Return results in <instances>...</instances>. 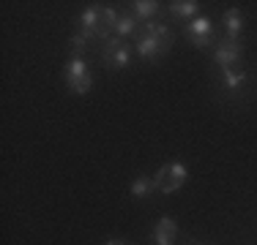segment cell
I'll use <instances>...</instances> for the list:
<instances>
[{
	"label": "cell",
	"mask_w": 257,
	"mask_h": 245,
	"mask_svg": "<svg viewBox=\"0 0 257 245\" xmlns=\"http://www.w3.org/2000/svg\"><path fill=\"white\" fill-rule=\"evenodd\" d=\"M137 30H140V24H137V20L132 16V11H128V14H120V16H118V24H115V36H118V38H128V36H137Z\"/></svg>",
	"instance_id": "14"
},
{
	"label": "cell",
	"mask_w": 257,
	"mask_h": 245,
	"mask_svg": "<svg viewBox=\"0 0 257 245\" xmlns=\"http://www.w3.org/2000/svg\"><path fill=\"white\" fill-rule=\"evenodd\" d=\"M118 11L112 6H99V3H90L88 8L79 14V30L77 36L71 38V52L79 58V52H85V46L90 41H109L115 38V24H118Z\"/></svg>",
	"instance_id": "1"
},
{
	"label": "cell",
	"mask_w": 257,
	"mask_h": 245,
	"mask_svg": "<svg viewBox=\"0 0 257 245\" xmlns=\"http://www.w3.org/2000/svg\"><path fill=\"white\" fill-rule=\"evenodd\" d=\"M107 245H128L126 240H118V237H112V240H107Z\"/></svg>",
	"instance_id": "15"
},
{
	"label": "cell",
	"mask_w": 257,
	"mask_h": 245,
	"mask_svg": "<svg viewBox=\"0 0 257 245\" xmlns=\"http://www.w3.org/2000/svg\"><path fill=\"white\" fill-rule=\"evenodd\" d=\"M243 84H246V71H243V68L222 71V88L227 90V93H241Z\"/></svg>",
	"instance_id": "11"
},
{
	"label": "cell",
	"mask_w": 257,
	"mask_h": 245,
	"mask_svg": "<svg viewBox=\"0 0 257 245\" xmlns=\"http://www.w3.org/2000/svg\"><path fill=\"white\" fill-rule=\"evenodd\" d=\"M189 245H200V242H189Z\"/></svg>",
	"instance_id": "16"
},
{
	"label": "cell",
	"mask_w": 257,
	"mask_h": 245,
	"mask_svg": "<svg viewBox=\"0 0 257 245\" xmlns=\"http://www.w3.org/2000/svg\"><path fill=\"white\" fill-rule=\"evenodd\" d=\"M213 60L222 71L227 68H241V60H243V44L241 38H222L213 49Z\"/></svg>",
	"instance_id": "6"
},
{
	"label": "cell",
	"mask_w": 257,
	"mask_h": 245,
	"mask_svg": "<svg viewBox=\"0 0 257 245\" xmlns=\"http://www.w3.org/2000/svg\"><path fill=\"white\" fill-rule=\"evenodd\" d=\"M222 22H224V30H227V38H241V33H243V11L241 8H227Z\"/></svg>",
	"instance_id": "10"
},
{
	"label": "cell",
	"mask_w": 257,
	"mask_h": 245,
	"mask_svg": "<svg viewBox=\"0 0 257 245\" xmlns=\"http://www.w3.org/2000/svg\"><path fill=\"white\" fill-rule=\"evenodd\" d=\"M137 54L143 60H162L164 54L170 52V46H173V41H175V33L167 28V24H162V22H145V24H140V30H137Z\"/></svg>",
	"instance_id": "2"
},
{
	"label": "cell",
	"mask_w": 257,
	"mask_h": 245,
	"mask_svg": "<svg viewBox=\"0 0 257 245\" xmlns=\"http://www.w3.org/2000/svg\"><path fill=\"white\" fill-rule=\"evenodd\" d=\"M101 63L107 66L109 71H123L132 66V46L126 44L123 38H109L104 41V49H101Z\"/></svg>",
	"instance_id": "5"
},
{
	"label": "cell",
	"mask_w": 257,
	"mask_h": 245,
	"mask_svg": "<svg viewBox=\"0 0 257 245\" xmlns=\"http://www.w3.org/2000/svg\"><path fill=\"white\" fill-rule=\"evenodd\" d=\"M128 6H132L134 20H143V22H151L159 11H162V3H159V0H134V3H128Z\"/></svg>",
	"instance_id": "9"
},
{
	"label": "cell",
	"mask_w": 257,
	"mask_h": 245,
	"mask_svg": "<svg viewBox=\"0 0 257 245\" xmlns=\"http://www.w3.org/2000/svg\"><path fill=\"white\" fill-rule=\"evenodd\" d=\"M128 191H132V196H137V199H145V196H151L156 191V182L148 174H137L132 180V186H128Z\"/></svg>",
	"instance_id": "12"
},
{
	"label": "cell",
	"mask_w": 257,
	"mask_h": 245,
	"mask_svg": "<svg viewBox=\"0 0 257 245\" xmlns=\"http://www.w3.org/2000/svg\"><path fill=\"white\" fill-rule=\"evenodd\" d=\"M183 36H186V41L192 46L208 49L213 44V22L208 20V16H194V20H189V24L183 28Z\"/></svg>",
	"instance_id": "7"
},
{
	"label": "cell",
	"mask_w": 257,
	"mask_h": 245,
	"mask_svg": "<svg viewBox=\"0 0 257 245\" xmlns=\"http://www.w3.org/2000/svg\"><path fill=\"white\" fill-rule=\"evenodd\" d=\"M197 11H200L197 0H173V3H170V14L173 16H189V20H194Z\"/></svg>",
	"instance_id": "13"
},
{
	"label": "cell",
	"mask_w": 257,
	"mask_h": 245,
	"mask_svg": "<svg viewBox=\"0 0 257 245\" xmlns=\"http://www.w3.org/2000/svg\"><path fill=\"white\" fill-rule=\"evenodd\" d=\"M175 237H178L175 218H170V216L159 218V224L154 226V242L156 245H175Z\"/></svg>",
	"instance_id": "8"
},
{
	"label": "cell",
	"mask_w": 257,
	"mask_h": 245,
	"mask_svg": "<svg viewBox=\"0 0 257 245\" xmlns=\"http://www.w3.org/2000/svg\"><path fill=\"white\" fill-rule=\"evenodd\" d=\"M63 79H66V88L71 90L74 96H88L90 88H93V76H90V68L82 58H71L63 68Z\"/></svg>",
	"instance_id": "3"
},
{
	"label": "cell",
	"mask_w": 257,
	"mask_h": 245,
	"mask_svg": "<svg viewBox=\"0 0 257 245\" xmlns=\"http://www.w3.org/2000/svg\"><path fill=\"white\" fill-rule=\"evenodd\" d=\"M186 180H189V169L183 166L181 161H170V164H164V166L154 174L156 191H162V194H175V191H181Z\"/></svg>",
	"instance_id": "4"
}]
</instances>
